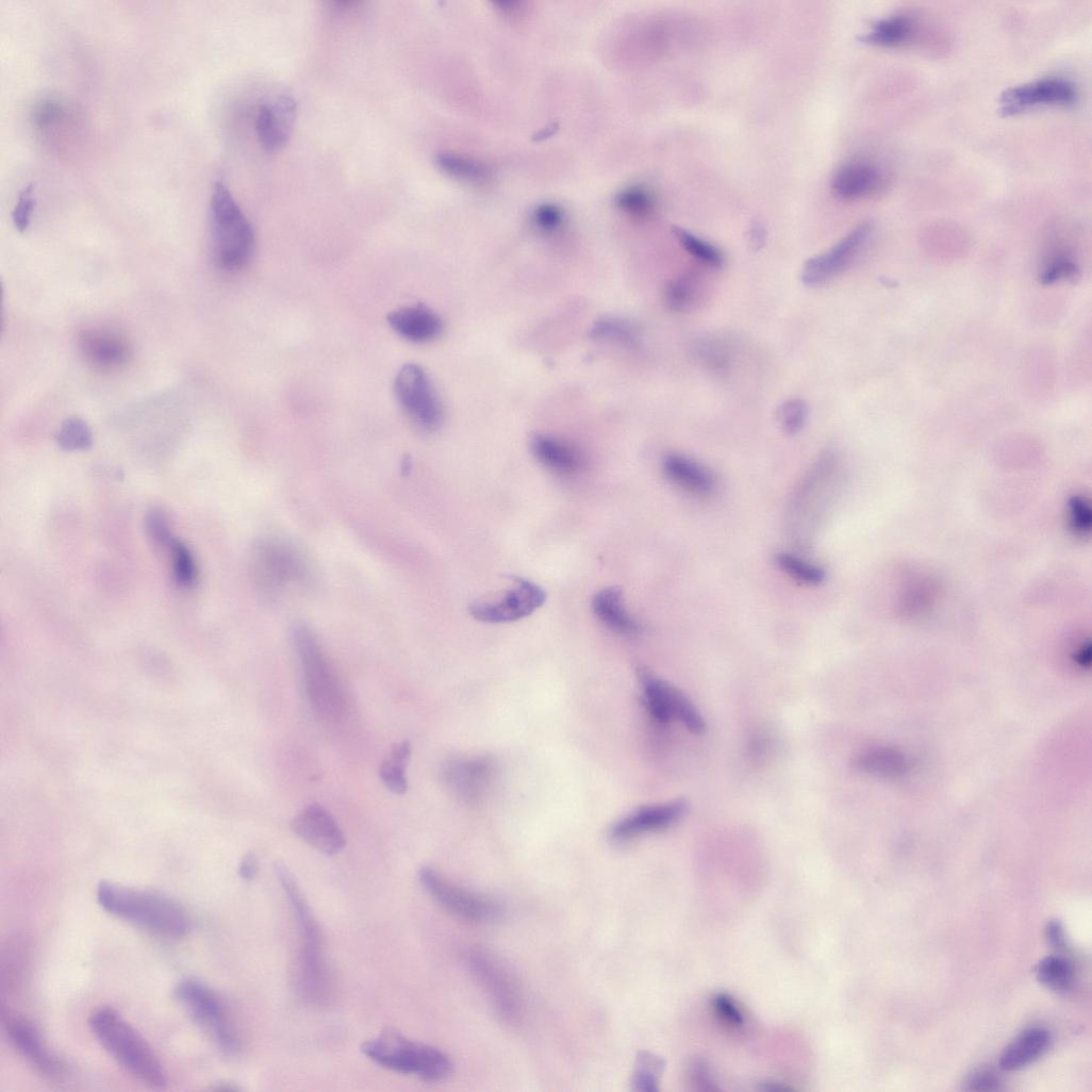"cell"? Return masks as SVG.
<instances>
[{"mask_svg":"<svg viewBox=\"0 0 1092 1092\" xmlns=\"http://www.w3.org/2000/svg\"><path fill=\"white\" fill-rule=\"evenodd\" d=\"M915 31L913 21L906 16H894L875 23L871 31L860 38L866 45L893 48L908 43Z\"/></svg>","mask_w":1092,"mask_h":1092,"instance_id":"cell-29","label":"cell"},{"mask_svg":"<svg viewBox=\"0 0 1092 1092\" xmlns=\"http://www.w3.org/2000/svg\"><path fill=\"white\" fill-rule=\"evenodd\" d=\"M210 222L213 255L218 267L230 272L246 267L254 253V230L224 182L214 186Z\"/></svg>","mask_w":1092,"mask_h":1092,"instance_id":"cell-4","label":"cell"},{"mask_svg":"<svg viewBox=\"0 0 1092 1092\" xmlns=\"http://www.w3.org/2000/svg\"><path fill=\"white\" fill-rule=\"evenodd\" d=\"M252 568L259 589L269 598L304 585L311 573L302 550L282 537H267L255 546Z\"/></svg>","mask_w":1092,"mask_h":1092,"instance_id":"cell-7","label":"cell"},{"mask_svg":"<svg viewBox=\"0 0 1092 1092\" xmlns=\"http://www.w3.org/2000/svg\"><path fill=\"white\" fill-rule=\"evenodd\" d=\"M1049 1044L1050 1035L1045 1028H1028L1004 1049L999 1065L1004 1071L1023 1069L1043 1056Z\"/></svg>","mask_w":1092,"mask_h":1092,"instance_id":"cell-26","label":"cell"},{"mask_svg":"<svg viewBox=\"0 0 1092 1092\" xmlns=\"http://www.w3.org/2000/svg\"><path fill=\"white\" fill-rule=\"evenodd\" d=\"M592 338L634 344L641 337L640 327L623 318H605L595 324L591 332Z\"/></svg>","mask_w":1092,"mask_h":1092,"instance_id":"cell-38","label":"cell"},{"mask_svg":"<svg viewBox=\"0 0 1092 1092\" xmlns=\"http://www.w3.org/2000/svg\"><path fill=\"white\" fill-rule=\"evenodd\" d=\"M1069 522L1071 528L1077 534H1086L1091 529V509L1089 502L1080 497L1074 496L1069 501Z\"/></svg>","mask_w":1092,"mask_h":1092,"instance_id":"cell-45","label":"cell"},{"mask_svg":"<svg viewBox=\"0 0 1092 1092\" xmlns=\"http://www.w3.org/2000/svg\"><path fill=\"white\" fill-rule=\"evenodd\" d=\"M774 561L777 567L796 583L808 588H817L827 580L826 570L813 563L788 552H779Z\"/></svg>","mask_w":1092,"mask_h":1092,"instance_id":"cell-32","label":"cell"},{"mask_svg":"<svg viewBox=\"0 0 1092 1092\" xmlns=\"http://www.w3.org/2000/svg\"><path fill=\"white\" fill-rule=\"evenodd\" d=\"M1037 977L1049 990L1057 993H1065L1073 986L1074 971L1069 960L1050 956L1039 963Z\"/></svg>","mask_w":1092,"mask_h":1092,"instance_id":"cell-33","label":"cell"},{"mask_svg":"<svg viewBox=\"0 0 1092 1092\" xmlns=\"http://www.w3.org/2000/svg\"><path fill=\"white\" fill-rule=\"evenodd\" d=\"M809 417L807 402L799 398L789 399L783 402L778 411V419L783 431L789 435H796L804 430Z\"/></svg>","mask_w":1092,"mask_h":1092,"instance_id":"cell-41","label":"cell"},{"mask_svg":"<svg viewBox=\"0 0 1092 1092\" xmlns=\"http://www.w3.org/2000/svg\"><path fill=\"white\" fill-rule=\"evenodd\" d=\"M593 609L598 619L618 634L632 636L641 632L639 623L626 610L623 592L618 588L606 589L598 593L594 598Z\"/></svg>","mask_w":1092,"mask_h":1092,"instance_id":"cell-27","label":"cell"},{"mask_svg":"<svg viewBox=\"0 0 1092 1092\" xmlns=\"http://www.w3.org/2000/svg\"><path fill=\"white\" fill-rule=\"evenodd\" d=\"M387 321L396 334L416 344L432 342L443 331L440 316L424 304L397 309L388 315Z\"/></svg>","mask_w":1092,"mask_h":1092,"instance_id":"cell-22","label":"cell"},{"mask_svg":"<svg viewBox=\"0 0 1092 1092\" xmlns=\"http://www.w3.org/2000/svg\"><path fill=\"white\" fill-rule=\"evenodd\" d=\"M3 1022L14 1047L37 1071L50 1077H60L66 1073L64 1060L49 1047L32 1021L10 1011L4 1012Z\"/></svg>","mask_w":1092,"mask_h":1092,"instance_id":"cell-14","label":"cell"},{"mask_svg":"<svg viewBox=\"0 0 1092 1092\" xmlns=\"http://www.w3.org/2000/svg\"><path fill=\"white\" fill-rule=\"evenodd\" d=\"M663 471L673 484L695 496H710L717 487V478L710 468L681 453L666 456Z\"/></svg>","mask_w":1092,"mask_h":1092,"instance_id":"cell-21","label":"cell"},{"mask_svg":"<svg viewBox=\"0 0 1092 1092\" xmlns=\"http://www.w3.org/2000/svg\"><path fill=\"white\" fill-rule=\"evenodd\" d=\"M97 897L106 912L156 934L179 939L189 931L185 909L160 893L102 881Z\"/></svg>","mask_w":1092,"mask_h":1092,"instance_id":"cell-1","label":"cell"},{"mask_svg":"<svg viewBox=\"0 0 1092 1092\" xmlns=\"http://www.w3.org/2000/svg\"><path fill=\"white\" fill-rule=\"evenodd\" d=\"M362 1052L385 1069L426 1081L443 1080L453 1071V1062L445 1052L392 1029L366 1041Z\"/></svg>","mask_w":1092,"mask_h":1092,"instance_id":"cell-6","label":"cell"},{"mask_svg":"<svg viewBox=\"0 0 1092 1092\" xmlns=\"http://www.w3.org/2000/svg\"><path fill=\"white\" fill-rule=\"evenodd\" d=\"M881 183L882 173L876 165L868 162H853L837 171L831 187L838 198L853 201L872 195Z\"/></svg>","mask_w":1092,"mask_h":1092,"instance_id":"cell-24","label":"cell"},{"mask_svg":"<svg viewBox=\"0 0 1092 1092\" xmlns=\"http://www.w3.org/2000/svg\"><path fill=\"white\" fill-rule=\"evenodd\" d=\"M533 220L543 231H556L564 221V212L556 204H543L535 209Z\"/></svg>","mask_w":1092,"mask_h":1092,"instance_id":"cell-48","label":"cell"},{"mask_svg":"<svg viewBox=\"0 0 1092 1092\" xmlns=\"http://www.w3.org/2000/svg\"><path fill=\"white\" fill-rule=\"evenodd\" d=\"M674 233L683 249L698 262L712 269L724 267L725 255L716 246L682 228H674Z\"/></svg>","mask_w":1092,"mask_h":1092,"instance_id":"cell-35","label":"cell"},{"mask_svg":"<svg viewBox=\"0 0 1092 1092\" xmlns=\"http://www.w3.org/2000/svg\"><path fill=\"white\" fill-rule=\"evenodd\" d=\"M684 799L641 808L614 825L611 838L627 842L646 833L662 831L677 824L686 813Z\"/></svg>","mask_w":1092,"mask_h":1092,"instance_id":"cell-19","label":"cell"},{"mask_svg":"<svg viewBox=\"0 0 1092 1092\" xmlns=\"http://www.w3.org/2000/svg\"><path fill=\"white\" fill-rule=\"evenodd\" d=\"M56 441L60 447L67 451L87 450L94 444V435L86 420L71 416L63 421Z\"/></svg>","mask_w":1092,"mask_h":1092,"instance_id":"cell-37","label":"cell"},{"mask_svg":"<svg viewBox=\"0 0 1092 1092\" xmlns=\"http://www.w3.org/2000/svg\"><path fill=\"white\" fill-rule=\"evenodd\" d=\"M69 113L70 107L64 99L57 96H48L34 105L32 121L39 131L50 132L61 126L68 118Z\"/></svg>","mask_w":1092,"mask_h":1092,"instance_id":"cell-36","label":"cell"},{"mask_svg":"<svg viewBox=\"0 0 1092 1092\" xmlns=\"http://www.w3.org/2000/svg\"><path fill=\"white\" fill-rule=\"evenodd\" d=\"M394 391L400 407L417 428L432 432L441 427L443 406L424 368L416 364L402 366Z\"/></svg>","mask_w":1092,"mask_h":1092,"instance_id":"cell-10","label":"cell"},{"mask_svg":"<svg viewBox=\"0 0 1092 1092\" xmlns=\"http://www.w3.org/2000/svg\"><path fill=\"white\" fill-rule=\"evenodd\" d=\"M838 456L833 450H826L814 462L806 477L797 486L789 509V531L792 537L803 546H807L813 536L823 511L828 506L829 489L838 468Z\"/></svg>","mask_w":1092,"mask_h":1092,"instance_id":"cell-8","label":"cell"},{"mask_svg":"<svg viewBox=\"0 0 1092 1092\" xmlns=\"http://www.w3.org/2000/svg\"><path fill=\"white\" fill-rule=\"evenodd\" d=\"M412 747L409 741L395 745L391 756L379 771L383 784L394 794L402 795L408 790L406 767L410 761Z\"/></svg>","mask_w":1092,"mask_h":1092,"instance_id":"cell-31","label":"cell"},{"mask_svg":"<svg viewBox=\"0 0 1092 1092\" xmlns=\"http://www.w3.org/2000/svg\"><path fill=\"white\" fill-rule=\"evenodd\" d=\"M293 831L307 844L326 856H335L346 846V838L337 822L322 806L304 808L292 822Z\"/></svg>","mask_w":1092,"mask_h":1092,"instance_id":"cell-18","label":"cell"},{"mask_svg":"<svg viewBox=\"0 0 1092 1092\" xmlns=\"http://www.w3.org/2000/svg\"><path fill=\"white\" fill-rule=\"evenodd\" d=\"M259 873V860L254 854H248L239 866V875L244 880H253Z\"/></svg>","mask_w":1092,"mask_h":1092,"instance_id":"cell-50","label":"cell"},{"mask_svg":"<svg viewBox=\"0 0 1092 1092\" xmlns=\"http://www.w3.org/2000/svg\"><path fill=\"white\" fill-rule=\"evenodd\" d=\"M492 776V762L485 758L451 761L444 770V780L448 788L466 800L479 797Z\"/></svg>","mask_w":1092,"mask_h":1092,"instance_id":"cell-23","label":"cell"},{"mask_svg":"<svg viewBox=\"0 0 1092 1092\" xmlns=\"http://www.w3.org/2000/svg\"><path fill=\"white\" fill-rule=\"evenodd\" d=\"M175 996L224 1053L239 1052L236 1026L225 1002L213 989L198 980L186 979L178 983Z\"/></svg>","mask_w":1092,"mask_h":1092,"instance_id":"cell-9","label":"cell"},{"mask_svg":"<svg viewBox=\"0 0 1092 1092\" xmlns=\"http://www.w3.org/2000/svg\"><path fill=\"white\" fill-rule=\"evenodd\" d=\"M527 3L522 2H501L494 4L497 11L509 18L523 17L527 13Z\"/></svg>","mask_w":1092,"mask_h":1092,"instance_id":"cell-52","label":"cell"},{"mask_svg":"<svg viewBox=\"0 0 1092 1092\" xmlns=\"http://www.w3.org/2000/svg\"><path fill=\"white\" fill-rule=\"evenodd\" d=\"M1045 934L1048 943L1054 948L1061 949L1064 947V933L1060 923L1055 921L1048 923Z\"/></svg>","mask_w":1092,"mask_h":1092,"instance_id":"cell-51","label":"cell"},{"mask_svg":"<svg viewBox=\"0 0 1092 1092\" xmlns=\"http://www.w3.org/2000/svg\"><path fill=\"white\" fill-rule=\"evenodd\" d=\"M714 1009L717 1016L731 1027H741L744 1024L743 1013L731 997L719 994L714 999Z\"/></svg>","mask_w":1092,"mask_h":1092,"instance_id":"cell-49","label":"cell"},{"mask_svg":"<svg viewBox=\"0 0 1092 1092\" xmlns=\"http://www.w3.org/2000/svg\"><path fill=\"white\" fill-rule=\"evenodd\" d=\"M750 243L755 250H760L764 246L765 230L759 222H756L751 229Z\"/></svg>","mask_w":1092,"mask_h":1092,"instance_id":"cell-53","label":"cell"},{"mask_svg":"<svg viewBox=\"0 0 1092 1092\" xmlns=\"http://www.w3.org/2000/svg\"><path fill=\"white\" fill-rule=\"evenodd\" d=\"M292 639L312 708L324 719H341L347 710L346 695L319 640L301 625L295 627Z\"/></svg>","mask_w":1092,"mask_h":1092,"instance_id":"cell-5","label":"cell"},{"mask_svg":"<svg viewBox=\"0 0 1092 1092\" xmlns=\"http://www.w3.org/2000/svg\"><path fill=\"white\" fill-rule=\"evenodd\" d=\"M92 1032L105 1050L132 1076L158 1089L168 1085L159 1056L144 1036L118 1011L102 1007L89 1017Z\"/></svg>","mask_w":1092,"mask_h":1092,"instance_id":"cell-2","label":"cell"},{"mask_svg":"<svg viewBox=\"0 0 1092 1092\" xmlns=\"http://www.w3.org/2000/svg\"><path fill=\"white\" fill-rule=\"evenodd\" d=\"M702 288V277L699 272H684L667 285L666 303L673 311L689 312L700 301Z\"/></svg>","mask_w":1092,"mask_h":1092,"instance_id":"cell-30","label":"cell"},{"mask_svg":"<svg viewBox=\"0 0 1092 1092\" xmlns=\"http://www.w3.org/2000/svg\"><path fill=\"white\" fill-rule=\"evenodd\" d=\"M1076 99L1072 83L1049 78L1005 90L999 98V112L1011 116L1038 105H1070Z\"/></svg>","mask_w":1092,"mask_h":1092,"instance_id":"cell-17","label":"cell"},{"mask_svg":"<svg viewBox=\"0 0 1092 1092\" xmlns=\"http://www.w3.org/2000/svg\"><path fill=\"white\" fill-rule=\"evenodd\" d=\"M616 203L626 213L640 218L648 217L656 208L655 197L647 188L642 186H633L623 191L617 196Z\"/></svg>","mask_w":1092,"mask_h":1092,"instance_id":"cell-40","label":"cell"},{"mask_svg":"<svg viewBox=\"0 0 1092 1092\" xmlns=\"http://www.w3.org/2000/svg\"><path fill=\"white\" fill-rule=\"evenodd\" d=\"M418 879L428 894L456 916L473 922H495L503 915L498 901L449 882L431 867H421Z\"/></svg>","mask_w":1092,"mask_h":1092,"instance_id":"cell-11","label":"cell"},{"mask_svg":"<svg viewBox=\"0 0 1092 1092\" xmlns=\"http://www.w3.org/2000/svg\"><path fill=\"white\" fill-rule=\"evenodd\" d=\"M276 872L295 914L301 939L296 972L298 991L309 1002L320 1003L329 991L321 930L293 874L282 864L276 866Z\"/></svg>","mask_w":1092,"mask_h":1092,"instance_id":"cell-3","label":"cell"},{"mask_svg":"<svg viewBox=\"0 0 1092 1092\" xmlns=\"http://www.w3.org/2000/svg\"><path fill=\"white\" fill-rule=\"evenodd\" d=\"M638 673L647 708L658 722L669 723L676 718L694 734L706 731L704 718L685 695L646 669Z\"/></svg>","mask_w":1092,"mask_h":1092,"instance_id":"cell-13","label":"cell"},{"mask_svg":"<svg viewBox=\"0 0 1092 1092\" xmlns=\"http://www.w3.org/2000/svg\"><path fill=\"white\" fill-rule=\"evenodd\" d=\"M531 450L545 467L561 475H574L583 466V458L577 448L550 435H535Z\"/></svg>","mask_w":1092,"mask_h":1092,"instance_id":"cell-25","label":"cell"},{"mask_svg":"<svg viewBox=\"0 0 1092 1092\" xmlns=\"http://www.w3.org/2000/svg\"><path fill=\"white\" fill-rule=\"evenodd\" d=\"M172 556L173 576L178 584L191 588L197 580L195 559L187 546L175 539L168 546Z\"/></svg>","mask_w":1092,"mask_h":1092,"instance_id":"cell-39","label":"cell"},{"mask_svg":"<svg viewBox=\"0 0 1092 1092\" xmlns=\"http://www.w3.org/2000/svg\"><path fill=\"white\" fill-rule=\"evenodd\" d=\"M467 961L497 1013L504 1021H517L522 1013L523 997L510 972L496 958L482 950L471 952Z\"/></svg>","mask_w":1092,"mask_h":1092,"instance_id":"cell-12","label":"cell"},{"mask_svg":"<svg viewBox=\"0 0 1092 1092\" xmlns=\"http://www.w3.org/2000/svg\"><path fill=\"white\" fill-rule=\"evenodd\" d=\"M514 584L501 600L473 606L471 616L481 623L508 624L530 616L544 605L546 595L540 586L524 579H515Z\"/></svg>","mask_w":1092,"mask_h":1092,"instance_id":"cell-16","label":"cell"},{"mask_svg":"<svg viewBox=\"0 0 1092 1092\" xmlns=\"http://www.w3.org/2000/svg\"><path fill=\"white\" fill-rule=\"evenodd\" d=\"M296 121V103L289 97H279L260 109L257 133L262 147L269 153L282 151L289 143Z\"/></svg>","mask_w":1092,"mask_h":1092,"instance_id":"cell-20","label":"cell"},{"mask_svg":"<svg viewBox=\"0 0 1092 1092\" xmlns=\"http://www.w3.org/2000/svg\"><path fill=\"white\" fill-rule=\"evenodd\" d=\"M872 231V225L864 222L829 251L808 260L801 271L803 282L808 286H820L843 272L860 254Z\"/></svg>","mask_w":1092,"mask_h":1092,"instance_id":"cell-15","label":"cell"},{"mask_svg":"<svg viewBox=\"0 0 1092 1092\" xmlns=\"http://www.w3.org/2000/svg\"><path fill=\"white\" fill-rule=\"evenodd\" d=\"M36 208V198L34 194V186L28 185L20 193L17 204L13 212V220L15 227L20 232L29 230L32 224V217Z\"/></svg>","mask_w":1092,"mask_h":1092,"instance_id":"cell-44","label":"cell"},{"mask_svg":"<svg viewBox=\"0 0 1092 1092\" xmlns=\"http://www.w3.org/2000/svg\"><path fill=\"white\" fill-rule=\"evenodd\" d=\"M1002 1085L999 1074L988 1068L975 1070L965 1080V1089L970 1091H997Z\"/></svg>","mask_w":1092,"mask_h":1092,"instance_id":"cell-47","label":"cell"},{"mask_svg":"<svg viewBox=\"0 0 1092 1092\" xmlns=\"http://www.w3.org/2000/svg\"><path fill=\"white\" fill-rule=\"evenodd\" d=\"M81 346L92 363L104 368H114L125 364L130 352L126 341L109 331L86 333L82 337Z\"/></svg>","mask_w":1092,"mask_h":1092,"instance_id":"cell-28","label":"cell"},{"mask_svg":"<svg viewBox=\"0 0 1092 1092\" xmlns=\"http://www.w3.org/2000/svg\"><path fill=\"white\" fill-rule=\"evenodd\" d=\"M440 170L451 178L470 183L482 182L487 178V169L481 163L454 153H441L435 159Z\"/></svg>","mask_w":1092,"mask_h":1092,"instance_id":"cell-34","label":"cell"},{"mask_svg":"<svg viewBox=\"0 0 1092 1092\" xmlns=\"http://www.w3.org/2000/svg\"><path fill=\"white\" fill-rule=\"evenodd\" d=\"M147 528L149 534L158 543L169 546V544L176 539L172 534L169 522L165 513L161 510L154 509L149 512L147 516Z\"/></svg>","mask_w":1092,"mask_h":1092,"instance_id":"cell-46","label":"cell"},{"mask_svg":"<svg viewBox=\"0 0 1092 1092\" xmlns=\"http://www.w3.org/2000/svg\"><path fill=\"white\" fill-rule=\"evenodd\" d=\"M662 1061L649 1053H642L638 1058V1070L633 1076V1086L639 1091H655L658 1089L657 1074L661 1070Z\"/></svg>","mask_w":1092,"mask_h":1092,"instance_id":"cell-42","label":"cell"},{"mask_svg":"<svg viewBox=\"0 0 1092 1092\" xmlns=\"http://www.w3.org/2000/svg\"><path fill=\"white\" fill-rule=\"evenodd\" d=\"M697 353L706 365L715 370L727 368L730 361L729 348L718 340L701 342L697 346Z\"/></svg>","mask_w":1092,"mask_h":1092,"instance_id":"cell-43","label":"cell"}]
</instances>
